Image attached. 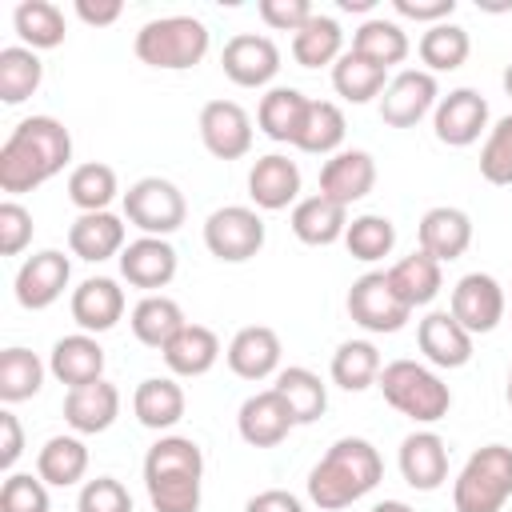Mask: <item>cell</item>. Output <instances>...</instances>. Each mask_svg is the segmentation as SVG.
I'll list each match as a JSON object with an SVG mask.
<instances>
[{
  "label": "cell",
  "instance_id": "cell-15",
  "mask_svg": "<svg viewBox=\"0 0 512 512\" xmlns=\"http://www.w3.org/2000/svg\"><path fill=\"white\" fill-rule=\"evenodd\" d=\"M200 140L216 160H240L252 152V116L236 100H208L200 108Z\"/></svg>",
  "mask_w": 512,
  "mask_h": 512
},
{
  "label": "cell",
  "instance_id": "cell-10",
  "mask_svg": "<svg viewBox=\"0 0 512 512\" xmlns=\"http://www.w3.org/2000/svg\"><path fill=\"white\" fill-rule=\"evenodd\" d=\"M436 76L428 68H404L380 92V120L388 128H416L428 112H436Z\"/></svg>",
  "mask_w": 512,
  "mask_h": 512
},
{
  "label": "cell",
  "instance_id": "cell-55",
  "mask_svg": "<svg viewBox=\"0 0 512 512\" xmlns=\"http://www.w3.org/2000/svg\"><path fill=\"white\" fill-rule=\"evenodd\" d=\"M76 16L92 28H108L124 16V4L120 0H76Z\"/></svg>",
  "mask_w": 512,
  "mask_h": 512
},
{
  "label": "cell",
  "instance_id": "cell-50",
  "mask_svg": "<svg viewBox=\"0 0 512 512\" xmlns=\"http://www.w3.org/2000/svg\"><path fill=\"white\" fill-rule=\"evenodd\" d=\"M32 244V212L20 200L0 204V256H20Z\"/></svg>",
  "mask_w": 512,
  "mask_h": 512
},
{
  "label": "cell",
  "instance_id": "cell-18",
  "mask_svg": "<svg viewBox=\"0 0 512 512\" xmlns=\"http://www.w3.org/2000/svg\"><path fill=\"white\" fill-rule=\"evenodd\" d=\"M292 428H296V420H292V412L276 388L252 392L236 412V432L252 448H276Z\"/></svg>",
  "mask_w": 512,
  "mask_h": 512
},
{
  "label": "cell",
  "instance_id": "cell-38",
  "mask_svg": "<svg viewBox=\"0 0 512 512\" xmlns=\"http://www.w3.org/2000/svg\"><path fill=\"white\" fill-rule=\"evenodd\" d=\"M12 28L24 40V48H32V52L64 44V12L52 0H20L12 12Z\"/></svg>",
  "mask_w": 512,
  "mask_h": 512
},
{
  "label": "cell",
  "instance_id": "cell-57",
  "mask_svg": "<svg viewBox=\"0 0 512 512\" xmlns=\"http://www.w3.org/2000/svg\"><path fill=\"white\" fill-rule=\"evenodd\" d=\"M372 4H376V0H340V8H344V12H368Z\"/></svg>",
  "mask_w": 512,
  "mask_h": 512
},
{
  "label": "cell",
  "instance_id": "cell-33",
  "mask_svg": "<svg viewBox=\"0 0 512 512\" xmlns=\"http://www.w3.org/2000/svg\"><path fill=\"white\" fill-rule=\"evenodd\" d=\"M388 284L396 288V296L408 304V308H424L436 300L440 284H444V272H440V260H432L428 252H412L404 260H396L388 268Z\"/></svg>",
  "mask_w": 512,
  "mask_h": 512
},
{
  "label": "cell",
  "instance_id": "cell-59",
  "mask_svg": "<svg viewBox=\"0 0 512 512\" xmlns=\"http://www.w3.org/2000/svg\"><path fill=\"white\" fill-rule=\"evenodd\" d=\"M504 396H508V408H512V368H508V384H504Z\"/></svg>",
  "mask_w": 512,
  "mask_h": 512
},
{
  "label": "cell",
  "instance_id": "cell-16",
  "mask_svg": "<svg viewBox=\"0 0 512 512\" xmlns=\"http://www.w3.org/2000/svg\"><path fill=\"white\" fill-rule=\"evenodd\" d=\"M372 188H376V160L364 148H340L320 168V196H328L344 208L364 200Z\"/></svg>",
  "mask_w": 512,
  "mask_h": 512
},
{
  "label": "cell",
  "instance_id": "cell-42",
  "mask_svg": "<svg viewBox=\"0 0 512 512\" xmlns=\"http://www.w3.org/2000/svg\"><path fill=\"white\" fill-rule=\"evenodd\" d=\"M380 352L372 340H344L332 352V384H340L344 392H364L380 380Z\"/></svg>",
  "mask_w": 512,
  "mask_h": 512
},
{
  "label": "cell",
  "instance_id": "cell-48",
  "mask_svg": "<svg viewBox=\"0 0 512 512\" xmlns=\"http://www.w3.org/2000/svg\"><path fill=\"white\" fill-rule=\"evenodd\" d=\"M0 512H52L48 484L32 472H8L0 484Z\"/></svg>",
  "mask_w": 512,
  "mask_h": 512
},
{
  "label": "cell",
  "instance_id": "cell-30",
  "mask_svg": "<svg viewBox=\"0 0 512 512\" xmlns=\"http://www.w3.org/2000/svg\"><path fill=\"white\" fill-rule=\"evenodd\" d=\"M184 408H188L184 388H180L172 376H148V380H140L136 392H132V412H136V420H140L144 428H152V432L176 428V424L184 420Z\"/></svg>",
  "mask_w": 512,
  "mask_h": 512
},
{
  "label": "cell",
  "instance_id": "cell-9",
  "mask_svg": "<svg viewBox=\"0 0 512 512\" xmlns=\"http://www.w3.org/2000/svg\"><path fill=\"white\" fill-rule=\"evenodd\" d=\"M348 316L364 328V332H376V336H388V332H400L412 316V308L396 296V288L388 284V272H364L352 280L348 288Z\"/></svg>",
  "mask_w": 512,
  "mask_h": 512
},
{
  "label": "cell",
  "instance_id": "cell-5",
  "mask_svg": "<svg viewBox=\"0 0 512 512\" xmlns=\"http://www.w3.org/2000/svg\"><path fill=\"white\" fill-rule=\"evenodd\" d=\"M376 388L384 392V400L400 416H408L416 424H436L452 408L448 384L428 364H416V360H392V364H384Z\"/></svg>",
  "mask_w": 512,
  "mask_h": 512
},
{
  "label": "cell",
  "instance_id": "cell-2",
  "mask_svg": "<svg viewBox=\"0 0 512 512\" xmlns=\"http://www.w3.org/2000/svg\"><path fill=\"white\" fill-rule=\"evenodd\" d=\"M384 480V460L364 436H340L308 472V500L324 512H340L364 500Z\"/></svg>",
  "mask_w": 512,
  "mask_h": 512
},
{
  "label": "cell",
  "instance_id": "cell-47",
  "mask_svg": "<svg viewBox=\"0 0 512 512\" xmlns=\"http://www.w3.org/2000/svg\"><path fill=\"white\" fill-rule=\"evenodd\" d=\"M480 176L496 188L512 184V112L488 128V140L480 148Z\"/></svg>",
  "mask_w": 512,
  "mask_h": 512
},
{
  "label": "cell",
  "instance_id": "cell-17",
  "mask_svg": "<svg viewBox=\"0 0 512 512\" xmlns=\"http://www.w3.org/2000/svg\"><path fill=\"white\" fill-rule=\"evenodd\" d=\"M116 260H120V276L132 288H144L148 296L156 288H168L176 276V248L164 236H136L124 244V252Z\"/></svg>",
  "mask_w": 512,
  "mask_h": 512
},
{
  "label": "cell",
  "instance_id": "cell-31",
  "mask_svg": "<svg viewBox=\"0 0 512 512\" xmlns=\"http://www.w3.org/2000/svg\"><path fill=\"white\" fill-rule=\"evenodd\" d=\"M272 388L284 396V404H288V412H292L296 424H312V420H320L324 408H328V384H324L312 368H304V364L280 368Z\"/></svg>",
  "mask_w": 512,
  "mask_h": 512
},
{
  "label": "cell",
  "instance_id": "cell-29",
  "mask_svg": "<svg viewBox=\"0 0 512 512\" xmlns=\"http://www.w3.org/2000/svg\"><path fill=\"white\" fill-rule=\"evenodd\" d=\"M164 364L172 376H204L220 360V336L208 324H184L168 344H164Z\"/></svg>",
  "mask_w": 512,
  "mask_h": 512
},
{
  "label": "cell",
  "instance_id": "cell-14",
  "mask_svg": "<svg viewBox=\"0 0 512 512\" xmlns=\"http://www.w3.org/2000/svg\"><path fill=\"white\" fill-rule=\"evenodd\" d=\"M432 128L436 140L448 148H468L480 140V132L488 128V100L476 88H452L448 96L436 100L432 112Z\"/></svg>",
  "mask_w": 512,
  "mask_h": 512
},
{
  "label": "cell",
  "instance_id": "cell-52",
  "mask_svg": "<svg viewBox=\"0 0 512 512\" xmlns=\"http://www.w3.org/2000/svg\"><path fill=\"white\" fill-rule=\"evenodd\" d=\"M392 8H396V16H404V20H416V24H444V20H452V12H456V0H392Z\"/></svg>",
  "mask_w": 512,
  "mask_h": 512
},
{
  "label": "cell",
  "instance_id": "cell-3",
  "mask_svg": "<svg viewBox=\"0 0 512 512\" xmlns=\"http://www.w3.org/2000/svg\"><path fill=\"white\" fill-rule=\"evenodd\" d=\"M144 488L156 512H200L204 452L192 436H160L144 456Z\"/></svg>",
  "mask_w": 512,
  "mask_h": 512
},
{
  "label": "cell",
  "instance_id": "cell-34",
  "mask_svg": "<svg viewBox=\"0 0 512 512\" xmlns=\"http://www.w3.org/2000/svg\"><path fill=\"white\" fill-rule=\"evenodd\" d=\"M128 324H132V336H136L144 348L164 352V344H168L188 320H184V312H180V304H176L172 296L152 292V296H144V300L132 308Z\"/></svg>",
  "mask_w": 512,
  "mask_h": 512
},
{
  "label": "cell",
  "instance_id": "cell-56",
  "mask_svg": "<svg viewBox=\"0 0 512 512\" xmlns=\"http://www.w3.org/2000/svg\"><path fill=\"white\" fill-rule=\"evenodd\" d=\"M372 512H416V508L404 500H380V504H372Z\"/></svg>",
  "mask_w": 512,
  "mask_h": 512
},
{
  "label": "cell",
  "instance_id": "cell-27",
  "mask_svg": "<svg viewBox=\"0 0 512 512\" xmlns=\"http://www.w3.org/2000/svg\"><path fill=\"white\" fill-rule=\"evenodd\" d=\"M124 236L128 232L116 212H80L68 228V248H72V256L100 264V260H112L124 252Z\"/></svg>",
  "mask_w": 512,
  "mask_h": 512
},
{
  "label": "cell",
  "instance_id": "cell-4",
  "mask_svg": "<svg viewBox=\"0 0 512 512\" xmlns=\"http://www.w3.org/2000/svg\"><path fill=\"white\" fill-rule=\"evenodd\" d=\"M132 48H136V60L148 64V68L184 72V68H196L208 56L212 32L196 16H160V20L140 24Z\"/></svg>",
  "mask_w": 512,
  "mask_h": 512
},
{
  "label": "cell",
  "instance_id": "cell-51",
  "mask_svg": "<svg viewBox=\"0 0 512 512\" xmlns=\"http://www.w3.org/2000/svg\"><path fill=\"white\" fill-rule=\"evenodd\" d=\"M256 12H260V20H264L268 28L292 32V36L312 20V4H308V0H260Z\"/></svg>",
  "mask_w": 512,
  "mask_h": 512
},
{
  "label": "cell",
  "instance_id": "cell-8",
  "mask_svg": "<svg viewBox=\"0 0 512 512\" xmlns=\"http://www.w3.org/2000/svg\"><path fill=\"white\" fill-rule=\"evenodd\" d=\"M264 220L248 204H224L204 220V248L224 264H244L264 248Z\"/></svg>",
  "mask_w": 512,
  "mask_h": 512
},
{
  "label": "cell",
  "instance_id": "cell-41",
  "mask_svg": "<svg viewBox=\"0 0 512 512\" xmlns=\"http://www.w3.org/2000/svg\"><path fill=\"white\" fill-rule=\"evenodd\" d=\"M44 360L32 352V348H4L0 352V400L4 404H20V400H32L40 388H44Z\"/></svg>",
  "mask_w": 512,
  "mask_h": 512
},
{
  "label": "cell",
  "instance_id": "cell-7",
  "mask_svg": "<svg viewBox=\"0 0 512 512\" xmlns=\"http://www.w3.org/2000/svg\"><path fill=\"white\" fill-rule=\"evenodd\" d=\"M188 216L184 192L164 176H140L124 192V220L144 236H172Z\"/></svg>",
  "mask_w": 512,
  "mask_h": 512
},
{
  "label": "cell",
  "instance_id": "cell-25",
  "mask_svg": "<svg viewBox=\"0 0 512 512\" xmlns=\"http://www.w3.org/2000/svg\"><path fill=\"white\" fill-rule=\"evenodd\" d=\"M416 344L432 368H464L472 360V332H464L452 312H428L416 324Z\"/></svg>",
  "mask_w": 512,
  "mask_h": 512
},
{
  "label": "cell",
  "instance_id": "cell-40",
  "mask_svg": "<svg viewBox=\"0 0 512 512\" xmlns=\"http://www.w3.org/2000/svg\"><path fill=\"white\" fill-rule=\"evenodd\" d=\"M352 52L368 56V60L380 64V68H392V64H400V60L412 52V44H408V32H404L396 20L368 16V20L352 32Z\"/></svg>",
  "mask_w": 512,
  "mask_h": 512
},
{
  "label": "cell",
  "instance_id": "cell-6",
  "mask_svg": "<svg viewBox=\"0 0 512 512\" xmlns=\"http://www.w3.org/2000/svg\"><path fill=\"white\" fill-rule=\"evenodd\" d=\"M512 500V448L484 444L476 448L460 476L452 480V508L456 512H500Z\"/></svg>",
  "mask_w": 512,
  "mask_h": 512
},
{
  "label": "cell",
  "instance_id": "cell-32",
  "mask_svg": "<svg viewBox=\"0 0 512 512\" xmlns=\"http://www.w3.org/2000/svg\"><path fill=\"white\" fill-rule=\"evenodd\" d=\"M344 132H348V124H344L340 104H332V100H308L304 120H300V132H296L292 144L300 152H308V156H336L340 144H344Z\"/></svg>",
  "mask_w": 512,
  "mask_h": 512
},
{
  "label": "cell",
  "instance_id": "cell-43",
  "mask_svg": "<svg viewBox=\"0 0 512 512\" xmlns=\"http://www.w3.org/2000/svg\"><path fill=\"white\" fill-rule=\"evenodd\" d=\"M44 80V64L32 48L8 44L0 48V100L4 104H24Z\"/></svg>",
  "mask_w": 512,
  "mask_h": 512
},
{
  "label": "cell",
  "instance_id": "cell-22",
  "mask_svg": "<svg viewBox=\"0 0 512 512\" xmlns=\"http://www.w3.org/2000/svg\"><path fill=\"white\" fill-rule=\"evenodd\" d=\"M420 252H428L432 260L448 264V260H460L472 244V220L464 208H452V204H436L420 216Z\"/></svg>",
  "mask_w": 512,
  "mask_h": 512
},
{
  "label": "cell",
  "instance_id": "cell-21",
  "mask_svg": "<svg viewBox=\"0 0 512 512\" xmlns=\"http://www.w3.org/2000/svg\"><path fill=\"white\" fill-rule=\"evenodd\" d=\"M400 476L416 492H436L448 480V444L428 428L408 432L400 440Z\"/></svg>",
  "mask_w": 512,
  "mask_h": 512
},
{
  "label": "cell",
  "instance_id": "cell-11",
  "mask_svg": "<svg viewBox=\"0 0 512 512\" xmlns=\"http://www.w3.org/2000/svg\"><path fill=\"white\" fill-rule=\"evenodd\" d=\"M448 312L460 320L464 332L472 336H484L492 332L500 320H504V288L496 276L488 272H468L452 284V300H448Z\"/></svg>",
  "mask_w": 512,
  "mask_h": 512
},
{
  "label": "cell",
  "instance_id": "cell-49",
  "mask_svg": "<svg viewBox=\"0 0 512 512\" xmlns=\"http://www.w3.org/2000/svg\"><path fill=\"white\" fill-rule=\"evenodd\" d=\"M76 512H132V496L116 476H96L84 480L76 496Z\"/></svg>",
  "mask_w": 512,
  "mask_h": 512
},
{
  "label": "cell",
  "instance_id": "cell-53",
  "mask_svg": "<svg viewBox=\"0 0 512 512\" xmlns=\"http://www.w3.org/2000/svg\"><path fill=\"white\" fill-rule=\"evenodd\" d=\"M20 452H24V428H20V420H16V412H0V468L4 472H12V464L20 460Z\"/></svg>",
  "mask_w": 512,
  "mask_h": 512
},
{
  "label": "cell",
  "instance_id": "cell-1",
  "mask_svg": "<svg viewBox=\"0 0 512 512\" xmlns=\"http://www.w3.org/2000/svg\"><path fill=\"white\" fill-rule=\"evenodd\" d=\"M68 160H72V132L56 116H28L0 144V192L8 196L32 192L52 176H60Z\"/></svg>",
  "mask_w": 512,
  "mask_h": 512
},
{
  "label": "cell",
  "instance_id": "cell-35",
  "mask_svg": "<svg viewBox=\"0 0 512 512\" xmlns=\"http://www.w3.org/2000/svg\"><path fill=\"white\" fill-rule=\"evenodd\" d=\"M304 108H308V96L300 88H268L260 96V108H256V124L268 140L276 144H292L296 132H300V120H304Z\"/></svg>",
  "mask_w": 512,
  "mask_h": 512
},
{
  "label": "cell",
  "instance_id": "cell-12",
  "mask_svg": "<svg viewBox=\"0 0 512 512\" xmlns=\"http://www.w3.org/2000/svg\"><path fill=\"white\" fill-rule=\"evenodd\" d=\"M68 280H72L68 256L60 248H40L16 272V304L28 312H44L64 296Z\"/></svg>",
  "mask_w": 512,
  "mask_h": 512
},
{
  "label": "cell",
  "instance_id": "cell-45",
  "mask_svg": "<svg viewBox=\"0 0 512 512\" xmlns=\"http://www.w3.org/2000/svg\"><path fill=\"white\" fill-rule=\"evenodd\" d=\"M416 52H420V60L428 64V72H456V68L468 60L472 40H468V28L444 20V24H432V28L420 36Z\"/></svg>",
  "mask_w": 512,
  "mask_h": 512
},
{
  "label": "cell",
  "instance_id": "cell-19",
  "mask_svg": "<svg viewBox=\"0 0 512 512\" xmlns=\"http://www.w3.org/2000/svg\"><path fill=\"white\" fill-rule=\"evenodd\" d=\"M280 356H284L280 336H276V328H268V324H248V328H240V332L228 340V352H224L228 368H232L240 380H268V376H276V372H280Z\"/></svg>",
  "mask_w": 512,
  "mask_h": 512
},
{
  "label": "cell",
  "instance_id": "cell-44",
  "mask_svg": "<svg viewBox=\"0 0 512 512\" xmlns=\"http://www.w3.org/2000/svg\"><path fill=\"white\" fill-rule=\"evenodd\" d=\"M120 184H116V168L100 164V160H88V164H76L68 172V200L80 208V212H108V204L116 200Z\"/></svg>",
  "mask_w": 512,
  "mask_h": 512
},
{
  "label": "cell",
  "instance_id": "cell-23",
  "mask_svg": "<svg viewBox=\"0 0 512 512\" xmlns=\"http://www.w3.org/2000/svg\"><path fill=\"white\" fill-rule=\"evenodd\" d=\"M248 196H252V204L260 212H280V208L296 204V196H300V168H296V160H288L280 152L260 156L248 168Z\"/></svg>",
  "mask_w": 512,
  "mask_h": 512
},
{
  "label": "cell",
  "instance_id": "cell-46",
  "mask_svg": "<svg viewBox=\"0 0 512 512\" xmlns=\"http://www.w3.org/2000/svg\"><path fill=\"white\" fill-rule=\"evenodd\" d=\"M344 248L372 264V260H384L392 248H396V224L388 216H376V212H364V216H352L348 220V232H344Z\"/></svg>",
  "mask_w": 512,
  "mask_h": 512
},
{
  "label": "cell",
  "instance_id": "cell-24",
  "mask_svg": "<svg viewBox=\"0 0 512 512\" xmlns=\"http://www.w3.org/2000/svg\"><path fill=\"white\" fill-rule=\"evenodd\" d=\"M124 316V288L112 276H88L80 280V288H72V320L80 324V332L96 336L116 328Z\"/></svg>",
  "mask_w": 512,
  "mask_h": 512
},
{
  "label": "cell",
  "instance_id": "cell-26",
  "mask_svg": "<svg viewBox=\"0 0 512 512\" xmlns=\"http://www.w3.org/2000/svg\"><path fill=\"white\" fill-rule=\"evenodd\" d=\"M48 372L68 384V388H80V384H92V380H104V348L96 336L88 332H72V336H60L48 352Z\"/></svg>",
  "mask_w": 512,
  "mask_h": 512
},
{
  "label": "cell",
  "instance_id": "cell-20",
  "mask_svg": "<svg viewBox=\"0 0 512 512\" xmlns=\"http://www.w3.org/2000/svg\"><path fill=\"white\" fill-rule=\"evenodd\" d=\"M116 416H120V388L108 384V380H92V384L68 388V396H64V424L76 436L108 432L116 424Z\"/></svg>",
  "mask_w": 512,
  "mask_h": 512
},
{
  "label": "cell",
  "instance_id": "cell-58",
  "mask_svg": "<svg viewBox=\"0 0 512 512\" xmlns=\"http://www.w3.org/2000/svg\"><path fill=\"white\" fill-rule=\"evenodd\" d=\"M504 92H508V96H512V64H508V68H504Z\"/></svg>",
  "mask_w": 512,
  "mask_h": 512
},
{
  "label": "cell",
  "instance_id": "cell-28",
  "mask_svg": "<svg viewBox=\"0 0 512 512\" xmlns=\"http://www.w3.org/2000/svg\"><path fill=\"white\" fill-rule=\"evenodd\" d=\"M292 232L308 248H328V244L344 240V232H348V208L336 204V200H328V196H320V192L316 196H304L292 208Z\"/></svg>",
  "mask_w": 512,
  "mask_h": 512
},
{
  "label": "cell",
  "instance_id": "cell-13",
  "mask_svg": "<svg viewBox=\"0 0 512 512\" xmlns=\"http://www.w3.org/2000/svg\"><path fill=\"white\" fill-rule=\"evenodd\" d=\"M220 68L236 88H264L276 80L280 72V48L272 36L260 32H240L224 44L220 52Z\"/></svg>",
  "mask_w": 512,
  "mask_h": 512
},
{
  "label": "cell",
  "instance_id": "cell-37",
  "mask_svg": "<svg viewBox=\"0 0 512 512\" xmlns=\"http://www.w3.org/2000/svg\"><path fill=\"white\" fill-rule=\"evenodd\" d=\"M340 56H344V32L336 16L312 12V20L292 36V60L300 68H324V64H336Z\"/></svg>",
  "mask_w": 512,
  "mask_h": 512
},
{
  "label": "cell",
  "instance_id": "cell-36",
  "mask_svg": "<svg viewBox=\"0 0 512 512\" xmlns=\"http://www.w3.org/2000/svg\"><path fill=\"white\" fill-rule=\"evenodd\" d=\"M88 472V448L80 436H52L36 452V476L52 488H72Z\"/></svg>",
  "mask_w": 512,
  "mask_h": 512
},
{
  "label": "cell",
  "instance_id": "cell-54",
  "mask_svg": "<svg viewBox=\"0 0 512 512\" xmlns=\"http://www.w3.org/2000/svg\"><path fill=\"white\" fill-rule=\"evenodd\" d=\"M244 512H304V500L288 488H264L244 504Z\"/></svg>",
  "mask_w": 512,
  "mask_h": 512
},
{
  "label": "cell",
  "instance_id": "cell-39",
  "mask_svg": "<svg viewBox=\"0 0 512 512\" xmlns=\"http://www.w3.org/2000/svg\"><path fill=\"white\" fill-rule=\"evenodd\" d=\"M332 88L336 96H344L348 104H368L372 96H380L388 88V68L372 64L368 56L360 52H344L336 64H332Z\"/></svg>",
  "mask_w": 512,
  "mask_h": 512
}]
</instances>
